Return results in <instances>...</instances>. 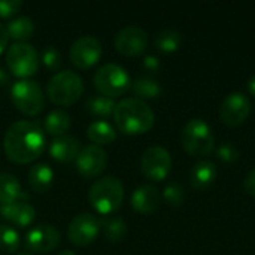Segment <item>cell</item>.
<instances>
[{
  "mask_svg": "<svg viewBox=\"0 0 255 255\" xmlns=\"http://www.w3.org/2000/svg\"><path fill=\"white\" fill-rule=\"evenodd\" d=\"M123 199L124 187L120 179L114 176L97 179L88 191V200L93 209L100 215H109L115 212L121 206Z\"/></svg>",
  "mask_w": 255,
  "mask_h": 255,
  "instance_id": "cell-3",
  "label": "cell"
},
{
  "mask_svg": "<svg viewBox=\"0 0 255 255\" xmlns=\"http://www.w3.org/2000/svg\"><path fill=\"white\" fill-rule=\"evenodd\" d=\"M244 188H245V191L250 194V196H253L255 197V169L245 178V181H244Z\"/></svg>",
  "mask_w": 255,
  "mask_h": 255,
  "instance_id": "cell-35",
  "label": "cell"
},
{
  "mask_svg": "<svg viewBox=\"0 0 255 255\" xmlns=\"http://www.w3.org/2000/svg\"><path fill=\"white\" fill-rule=\"evenodd\" d=\"M6 64L13 76L30 78L39 69L37 51L27 42H15L6 51Z\"/></svg>",
  "mask_w": 255,
  "mask_h": 255,
  "instance_id": "cell-8",
  "label": "cell"
},
{
  "mask_svg": "<svg viewBox=\"0 0 255 255\" xmlns=\"http://www.w3.org/2000/svg\"><path fill=\"white\" fill-rule=\"evenodd\" d=\"M45 146V131L34 121H16L4 133L3 148L7 158L13 163H31L42 155Z\"/></svg>",
  "mask_w": 255,
  "mask_h": 255,
  "instance_id": "cell-1",
  "label": "cell"
},
{
  "mask_svg": "<svg viewBox=\"0 0 255 255\" xmlns=\"http://www.w3.org/2000/svg\"><path fill=\"white\" fill-rule=\"evenodd\" d=\"M49 155L60 161V163H69L72 160H76L79 154V140L73 136H58L49 143Z\"/></svg>",
  "mask_w": 255,
  "mask_h": 255,
  "instance_id": "cell-18",
  "label": "cell"
},
{
  "mask_svg": "<svg viewBox=\"0 0 255 255\" xmlns=\"http://www.w3.org/2000/svg\"><path fill=\"white\" fill-rule=\"evenodd\" d=\"M19 200H28V196L22 191L19 181L10 173H0V205Z\"/></svg>",
  "mask_w": 255,
  "mask_h": 255,
  "instance_id": "cell-20",
  "label": "cell"
},
{
  "mask_svg": "<svg viewBox=\"0 0 255 255\" xmlns=\"http://www.w3.org/2000/svg\"><path fill=\"white\" fill-rule=\"evenodd\" d=\"M85 106H87V111L90 114L105 118V117L114 115L117 103H115L114 99H109V97H105V96L99 94V96L88 97L87 102H85Z\"/></svg>",
  "mask_w": 255,
  "mask_h": 255,
  "instance_id": "cell-25",
  "label": "cell"
},
{
  "mask_svg": "<svg viewBox=\"0 0 255 255\" xmlns=\"http://www.w3.org/2000/svg\"><path fill=\"white\" fill-rule=\"evenodd\" d=\"M22 7L21 0H0V18H10Z\"/></svg>",
  "mask_w": 255,
  "mask_h": 255,
  "instance_id": "cell-33",
  "label": "cell"
},
{
  "mask_svg": "<svg viewBox=\"0 0 255 255\" xmlns=\"http://www.w3.org/2000/svg\"><path fill=\"white\" fill-rule=\"evenodd\" d=\"M10 99L15 108L28 115L34 117L42 112L45 106V96L37 82L30 79H19L10 88Z\"/></svg>",
  "mask_w": 255,
  "mask_h": 255,
  "instance_id": "cell-7",
  "label": "cell"
},
{
  "mask_svg": "<svg viewBox=\"0 0 255 255\" xmlns=\"http://www.w3.org/2000/svg\"><path fill=\"white\" fill-rule=\"evenodd\" d=\"M114 121L123 134L136 136L148 133L154 127L155 115L143 100L130 97L117 103L114 111Z\"/></svg>",
  "mask_w": 255,
  "mask_h": 255,
  "instance_id": "cell-2",
  "label": "cell"
},
{
  "mask_svg": "<svg viewBox=\"0 0 255 255\" xmlns=\"http://www.w3.org/2000/svg\"><path fill=\"white\" fill-rule=\"evenodd\" d=\"M94 88L105 97L115 99L131 88V79L127 70L115 63L99 67L93 76Z\"/></svg>",
  "mask_w": 255,
  "mask_h": 255,
  "instance_id": "cell-6",
  "label": "cell"
},
{
  "mask_svg": "<svg viewBox=\"0 0 255 255\" xmlns=\"http://www.w3.org/2000/svg\"><path fill=\"white\" fill-rule=\"evenodd\" d=\"M163 197H164V200H166L170 206L179 208V206H182L184 202H185V191H184L182 185H179V184H176V182H172V184H169V185L164 188Z\"/></svg>",
  "mask_w": 255,
  "mask_h": 255,
  "instance_id": "cell-30",
  "label": "cell"
},
{
  "mask_svg": "<svg viewBox=\"0 0 255 255\" xmlns=\"http://www.w3.org/2000/svg\"><path fill=\"white\" fill-rule=\"evenodd\" d=\"M217 175H218L217 166L212 161L202 160V161H199V163H196L193 166V170H191V175H190L191 187L194 190L203 191V190L209 188L215 182Z\"/></svg>",
  "mask_w": 255,
  "mask_h": 255,
  "instance_id": "cell-19",
  "label": "cell"
},
{
  "mask_svg": "<svg viewBox=\"0 0 255 255\" xmlns=\"http://www.w3.org/2000/svg\"><path fill=\"white\" fill-rule=\"evenodd\" d=\"M7 42H9V34L6 31V27L0 24V54L7 48Z\"/></svg>",
  "mask_w": 255,
  "mask_h": 255,
  "instance_id": "cell-36",
  "label": "cell"
},
{
  "mask_svg": "<svg viewBox=\"0 0 255 255\" xmlns=\"http://www.w3.org/2000/svg\"><path fill=\"white\" fill-rule=\"evenodd\" d=\"M102 43L94 36H81L70 46V60L79 69L93 67L102 57Z\"/></svg>",
  "mask_w": 255,
  "mask_h": 255,
  "instance_id": "cell-11",
  "label": "cell"
},
{
  "mask_svg": "<svg viewBox=\"0 0 255 255\" xmlns=\"http://www.w3.org/2000/svg\"><path fill=\"white\" fill-rule=\"evenodd\" d=\"M181 143L190 155L206 157L215 148V137L209 124L200 118H193L182 128Z\"/></svg>",
  "mask_w": 255,
  "mask_h": 255,
  "instance_id": "cell-4",
  "label": "cell"
},
{
  "mask_svg": "<svg viewBox=\"0 0 255 255\" xmlns=\"http://www.w3.org/2000/svg\"><path fill=\"white\" fill-rule=\"evenodd\" d=\"M133 93L137 96V99L145 100V99H157L161 94V87L155 79L151 78H140L136 79L131 84Z\"/></svg>",
  "mask_w": 255,
  "mask_h": 255,
  "instance_id": "cell-27",
  "label": "cell"
},
{
  "mask_svg": "<svg viewBox=\"0 0 255 255\" xmlns=\"http://www.w3.org/2000/svg\"><path fill=\"white\" fill-rule=\"evenodd\" d=\"M247 88H248V91H250V94L251 96H254L255 97V75L248 81V84H247Z\"/></svg>",
  "mask_w": 255,
  "mask_h": 255,
  "instance_id": "cell-38",
  "label": "cell"
},
{
  "mask_svg": "<svg viewBox=\"0 0 255 255\" xmlns=\"http://www.w3.org/2000/svg\"><path fill=\"white\" fill-rule=\"evenodd\" d=\"M19 245L21 238L18 232L7 224H0V250L4 253H15L19 250Z\"/></svg>",
  "mask_w": 255,
  "mask_h": 255,
  "instance_id": "cell-28",
  "label": "cell"
},
{
  "mask_svg": "<svg viewBox=\"0 0 255 255\" xmlns=\"http://www.w3.org/2000/svg\"><path fill=\"white\" fill-rule=\"evenodd\" d=\"M181 43H182V36L176 30H163L155 36V40H154L155 48L164 54L178 51Z\"/></svg>",
  "mask_w": 255,
  "mask_h": 255,
  "instance_id": "cell-26",
  "label": "cell"
},
{
  "mask_svg": "<svg viewBox=\"0 0 255 255\" xmlns=\"http://www.w3.org/2000/svg\"><path fill=\"white\" fill-rule=\"evenodd\" d=\"M6 31L9 34V39H13L16 42H25L34 33V22L28 16H18L7 22Z\"/></svg>",
  "mask_w": 255,
  "mask_h": 255,
  "instance_id": "cell-24",
  "label": "cell"
},
{
  "mask_svg": "<svg viewBox=\"0 0 255 255\" xmlns=\"http://www.w3.org/2000/svg\"><path fill=\"white\" fill-rule=\"evenodd\" d=\"M100 226L103 227L105 236L111 242H120L127 235V226H126V223L121 218H109V220H105V221L100 223Z\"/></svg>",
  "mask_w": 255,
  "mask_h": 255,
  "instance_id": "cell-29",
  "label": "cell"
},
{
  "mask_svg": "<svg viewBox=\"0 0 255 255\" xmlns=\"http://www.w3.org/2000/svg\"><path fill=\"white\" fill-rule=\"evenodd\" d=\"M25 247L36 253H49L60 244V232L54 226H37L27 232Z\"/></svg>",
  "mask_w": 255,
  "mask_h": 255,
  "instance_id": "cell-15",
  "label": "cell"
},
{
  "mask_svg": "<svg viewBox=\"0 0 255 255\" xmlns=\"http://www.w3.org/2000/svg\"><path fill=\"white\" fill-rule=\"evenodd\" d=\"M239 149L233 145V143H229V142H226V143H223L218 149H217V157H218V160H221L223 163H227V164H230V163H236L238 160H239Z\"/></svg>",
  "mask_w": 255,
  "mask_h": 255,
  "instance_id": "cell-31",
  "label": "cell"
},
{
  "mask_svg": "<svg viewBox=\"0 0 255 255\" xmlns=\"http://www.w3.org/2000/svg\"><path fill=\"white\" fill-rule=\"evenodd\" d=\"M57 255H75L72 251H69V250H66V251H61V253H58Z\"/></svg>",
  "mask_w": 255,
  "mask_h": 255,
  "instance_id": "cell-39",
  "label": "cell"
},
{
  "mask_svg": "<svg viewBox=\"0 0 255 255\" xmlns=\"http://www.w3.org/2000/svg\"><path fill=\"white\" fill-rule=\"evenodd\" d=\"M42 63L48 69L57 70L61 66V54L58 52L55 46H46L42 52Z\"/></svg>",
  "mask_w": 255,
  "mask_h": 255,
  "instance_id": "cell-32",
  "label": "cell"
},
{
  "mask_svg": "<svg viewBox=\"0 0 255 255\" xmlns=\"http://www.w3.org/2000/svg\"><path fill=\"white\" fill-rule=\"evenodd\" d=\"M46 91L52 103L60 106H69L82 96L84 82L78 73L72 70H63L55 73L49 79Z\"/></svg>",
  "mask_w": 255,
  "mask_h": 255,
  "instance_id": "cell-5",
  "label": "cell"
},
{
  "mask_svg": "<svg viewBox=\"0 0 255 255\" xmlns=\"http://www.w3.org/2000/svg\"><path fill=\"white\" fill-rule=\"evenodd\" d=\"M140 170L151 181H155V182L164 181L172 170V157L169 151L163 146L148 148L142 154Z\"/></svg>",
  "mask_w": 255,
  "mask_h": 255,
  "instance_id": "cell-9",
  "label": "cell"
},
{
  "mask_svg": "<svg viewBox=\"0 0 255 255\" xmlns=\"http://www.w3.org/2000/svg\"><path fill=\"white\" fill-rule=\"evenodd\" d=\"M54 182V172L52 169L45 164L39 163L33 166L28 172V184L33 191L36 193H46Z\"/></svg>",
  "mask_w": 255,
  "mask_h": 255,
  "instance_id": "cell-21",
  "label": "cell"
},
{
  "mask_svg": "<svg viewBox=\"0 0 255 255\" xmlns=\"http://www.w3.org/2000/svg\"><path fill=\"white\" fill-rule=\"evenodd\" d=\"M16 255H31V254H30V253H25V251H24V253H18Z\"/></svg>",
  "mask_w": 255,
  "mask_h": 255,
  "instance_id": "cell-40",
  "label": "cell"
},
{
  "mask_svg": "<svg viewBox=\"0 0 255 255\" xmlns=\"http://www.w3.org/2000/svg\"><path fill=\"white\" fill-rule=\"evenodd\" d=\"M251 112V103L250 99L241 93V91H235L232 94H229L224 102L220 106V120L223 124L229 126V127H238L241 124H244Z\"/></svg>",
  "mask_w": 255,
  "mask_h": 255,
  "instance_id": "cell-10",
  "label": "cell"
},
{
  "mask_svg": "<svg viewBox=\"0 0 255 255\" xmlns=\"http://www.w3.org/2000/svg\"><path fill=\"white\" fill-rule=\"evenodd\" d=\"M108 166V155L102 146H97L94 143L84 146L78 157H76V167L78 172L84 178H96Z\"/></svg>",
  "mask_w": 255,
  "mask_h": 255,
  "instance_id": "cell-14",
  "label": "cell"
},
{
  "mask_svg": "<svg viewBox=\"0 0 255 255\" xmlns=\"http://www.w3.org/2000/svg\"><path fill=\"white\" fill-rule=\"evenodd\" d=\"M160 191L152 185H142L131 194V206L136 212L149 215L157 211L160 205Z\"/></svg>",
  "mask_w": 255,
  "mask_h": 255,
  "instance_id": "cell-17",
  "label": "cell"
},
{
  "mask_svg": "<svg viewBox=\"0 0 255 255\" xmlns=\"http://www.w3.org/2000/svg\"><path fill=\"white\" fill-rule=\"evenodd\" d=\"M87 134H88L90 140L94 145H97V146H100V145H109V143H112L117 139L115 128L109 123L102 121V120L93 121L88 126V128H87Z\"/></svg>",
  "mask_w": 255,
  "mask_h": 255,
  "instance_id": "cell-23",
  "label": "cell"
},
{
  "mask_svg": "<svg viewBox=\"0 0 255 255\" xmlns=\"http://www.w3.org/2000/svg\"><path fill=\"white\" fill-rule=\"evenodd\" d=\"M7 84H9V75L3 67H0V87H4Z\"/></svg>",
  "mask_w": 255,
  "mask_h": 255,
  "instance_id": "cell-37",
  "label": "cell"
},
{
  "mask_svg": "<svg viewBox=\"0 0 255 255\" xmlns=\"http://www.w3.org/2000/svg\"><path fill=\"white\" fill-rule=\"evenodd\" d=\"M70 124H72V120H70V115L61 109H55V111H51L46 117H45V121H43V127H45V131L48 134H52V136H64L66 131H69L70 128Z\"/></svg>",
  "mask_w": 255,
  "mask_h": 255,
  "instance_id": "cell-22",
  "label": "cell"
},
{
  "mask_svg": "<svg viewBox=\"0 0 255 255\" xmlns=\"http://www.w3.org/2000/svg\"><path fill=\"white\" fill-rule=\"evenodd\" d=\"M100 230V221L91 214L76 215L67 227V238L76 247H85L96 241Z\"/></svg>",
  "mask_w": 255,
  "mask_h": 255,
  "instance_id": "cell-13",
  "label": "cell"
},
{
  "mask_svg": "<svg viewBox=\"0 0 255 255\" xmlns=\"http://www.w3.org/2000/svg\"><path fill=\"white\" fill-rule=\"evenodd\" d=\"M0 215L18 227H28L36 218V211L27 200H19L7 205H0Z\"/></svg>",
  "mask_w": 255,
  "mask_h": 255,
  "instance_id": "cell-16",
  "label": "cell"
},
{
  "mask_svg": "<svg viewBox=\"0 0 255 255\" xmlns=\"http://www.w3.org/2000/svg\"><path fill=\"white\" fill-rule=\"evenodd\" d=\"M143 67L149 72H157L160 69V60L154 55H146L143 58Z\"/></svg>",
  "mask_w": 255,
  "mask_h": 255,
  "instance_id": "cell-34",
  "label": "cell"
},
{
  "mask_svg": "<svg viewBox=\"0 0 255 255\" xmlns=\"http://www.w3.org/2000/svg\"><path fill=\"white\" fill-rule=\"evenodd\" d=\"M114 45L120 54L127 57H137L143 54L148 46V34L140 27L128 25L115 34Z\"/></svg>",
  "mask_w": 255,
  "mask_h": 255,
  "instance_id": "cell-12",
  "label": "cell"
}]
</instances>
